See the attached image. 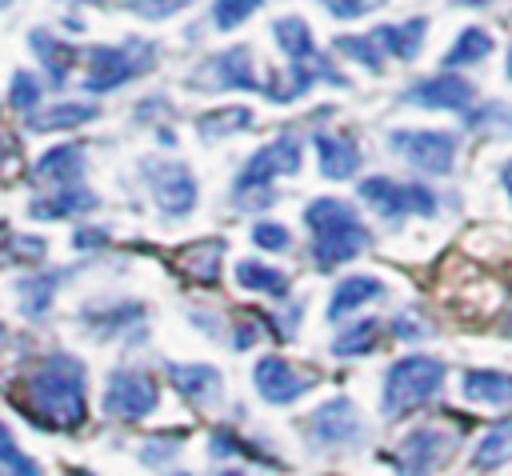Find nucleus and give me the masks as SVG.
Returning a JSON list of instances; mask_svg holds the SVG:
<instances>
[{
	"mask_svg": "<svg viewBox=\"0 0 512 476\" xmlns=\"http://www.w3.org/2000/svg\"><path fill=\"white\" fill-rule=\"evenodd\" d=\"M168 376L196 404H208V400L220 396V372L208 368V364H168Z\"/></svg>",
	"mask_w": 512,
	"mask_h": 476,
	"instance_id": "obj_16",
	"label": "nucleus"
},
{
	"mask_svg": "<svg viewBox=\"0 0 512 476\" xmlns=\"http://www.w3.org/2000/svg\"><path fill=\"white\" fill-rule=\"evenodd\" d=\"M36 100H40L36 76H32V72H16V76H12V88H8V104L20 108V112H28V108H36Z\"/></svg>",
	"mask_w": 512,
	"mask_h": 476,
	"instance_id": "obj_33",
	"label": "nucleus"
},
{
	"mask_svg": "<svg viewBox=\"0 0 512 476\" xmlns=\"http://www.w3.org/2000/svg\"><path fill=\"white\" fill-rule=\"evenodd\" d=\"M0 4H4V0H0Z\"/></svg>",
	"mask_w": 512,
	"mask_h": 476,
	"instance_id": "obj_42",
	"label": "nucleus"
},
{
	"mask_svg": "<svg viewBox=\"0 0 512 476\" xmlns=\"http://www.w3.org/2000/svg\"><path fill=\"white\" fill-rule=\"evenodd\" d=\"M336 52H344V56L360 60V64H364V68H372V72H380V68H384V52H380V44H376L372 36H336Z\"/></svg>",
	"mask_w": 512,
	"mask_h": 476,
	"instance_id": "obj_30",
	"label": "nucleus"
},
{
	"mask_svg": "<svg viewBox=\"0 0 512 476\" xmlns=\"http://www.w3.org/2000/svg\"><path fill=\"white\" fill-rule=\"evenodd\" d=\"M92 204H96L92 192H84V188H60L56 200L32 204V216H72V212H88Z\"/></svg>",
	"mask_w": 512,
	"mask_h": 476,
	"instance_id": "obj_27",
	"label": "nucleus"
},
{
	"mask_svg": "<svg viewBox=\"0 0 512 476\" xmlns=\"http://www.w3.org/2000/svg\"><path fill=\"white\" fill-rule=\"evenodd\" d=\"M452 448V436H444L440 428H416L404 444H400V472L404 476H428Z\"/></svg>",
	"mask_w": 512,
	"mask_h": 476,
	"instance_id": "obj_14",
	"label": "nucleus"
},
{
	"mask_svg": "<svg viewBox=\"0 0 512 476\" xmlns=\"http://www.w3.org/2000/svg\"><path fill=\"white\" fill-rule=\"evenodd\" d=\"M272 32H276V44L284 48L288 64H304V60L320 56V52H316V40H312V32H308V24H304L300 16H284V20H276Z\"/></svg>",
	"mask_w": 512,
	"mask_h": 476,
	"instance_id": "obj_21",
	"label": "nucleus"
},
{
	"mask_svg": "<svg viewBox=\"0 0 512 476\" xmlns=\"http://www.w3.org/2000/svg\"><path fill=\"white\" fill-rule=\"evenodd\" d=\"M304 220L312 228V260L316 268H336L368 248V228L352 212V204L336 196H320L304 208Z\"/></svg>",
	"mask_w": 512,
	"mask_h": 476,
	"instance_id": "obj_1",
	"label": "nucleus"
},
{
	"mask_svg": "<svg viewBox=\"0 0 512 476\" xmlns=\"http://www.w3.org/2000/svg\"><path fill=\"white\" fill-rule=\"evenodd\" d=\"M32 48H36L40 64L48 68V76H52L56 84H64V76H68V64H72V48H68L64 40L48 36L44 28H36V32H32Z\"/></svg>",
	"mask_w": 512,
	"mask_h": 476,
	"instance_id": "obj_25",
	"label": "nucleus"
},
{
	"mask_svg": "<svg viewBox=\"0 0 512 476\" xmlns=\"http://www.w3.org/2000/svg\"><path fill=\"white\" fill-rule=\"evenodd\" d=\"M388 144L412 168L436 172V176H444L452 168V160H456V136L444 132V128H396L388 136Z\"/></svg>",
	"mask_w": 512,
	"mask_h": 476,
	"instance_id": "obj_5",
	"label": "nucleus"
},
{
	"mask_svg": "<svg viewBox=\"0 0 512 476\" xmlns=\"http://www.w3.org/2000/svg\"><path fill=\"white\" fill-rule=\"evenodd\" d=\"M28 392H32V408L36 416L60 424V428H80L84 424V368L72 360V356H48L32 380H28Z\"/></svg>",
	"mask_w": 512,
	"mask_h": 476,
	"instance_id": "obj_2",
	"label": "nucleus"
},
{
	"mask_svg": "<svg viewBox=\"0 0 512 476\" xmlns=\"http://www.w3.org/2000/svg\"><path fill=\"white\" fill-rule=\"evenodd\" d=\"M444 384V360L436 356H404L388 368L384 376V412L388 416H404L408 408L432 400Z\"/></svg>",
	"mask_w": 512,
	"mask_h": 476,
	"instance_id": "obj_3",
	"label": "nucleus"
},
{
	"mask_svg": "<svg viewBox=\"0 0 512 476\" xmlns=\"http://www.w3.org/2000/svg\"><path fill=\"white\" fill-rule=\"evenodd\" d=\"M380 296H384V284H380L376 276H348V280L336 284L332 304H328V316L340 320L344 312H352V308H360V304H368V300H380Z\"/></svg>",
	"mask_w": 512,
	"mask_h": 476,
	"instance_id": "obj_19",
	"label": "nucleus"
},
{
	"mask_svg": "<svg viewBox=\"0 0 512 476\" xmlns=\"http://www.w3.org/2000/svg\"><path fill=\"white\" fill-rule=\"evenodd\" d=\"M148 180H152V192H156V204L168 212V216H184L192 204H196V180L184 164L176 160H164L156 168H148Z\"/></svg>",
	"mask_w": 512,
	"mask_h": 476,
	"instance_id": "obj_12",
	"label": "nucleus"
},
{
	"mask_svg": "<svg viewBox=\"0 0 512 476\" xmlns=\"http://www.w3.org/2000/svg\"><path fill=\"white\" fill-rule=\"evenodd\" d=\"M312 144H316L320 172H324L328 180H348V176H356V168H360V148H356L352 136H340V132H316Z\"/></svg>",
	"mask_w": 512,
	"mask_h": 476,
	"instance_id": "obj_15",
	"label": "nucleus"
},
{
	"mask_svg": "<svg viewBox=\"0 0 512 476\" xmlns=\"http://www.w3.org/2000/svg\"><path fill=\"white\" fill-rule=\"evenodd\" d=\"M296 168H300V144H296V136H280L244 164V172L236 180V192L244 196L252 188H264L272 176H284V172H296Z\"/></svg>",
	"mask_w": 512,
	"mask_h": 476,
	"instance_id": "obj_9",
	"label": "nucleus"
},
{
	"mask_svg": "<svg viewBox=\"0 0 512 476\" xmlns=\"http://www.w3.org/2000/svg\"><path fill=\"white\" fill-rule=\"evenodd\" d=\"M460 392L476 404H512V376L504 372H488V368H472L460 380Z\"/></svg>",
	"mask_w": 512,
	"mask_h": 476,
	"instance_id": "obj_18",
	"label": "nucleus"
},
{
	"mask_svg": "<svg viewBox=\"0 0 512 476\" xmlns=\"http://www.w3.org/2000/svg\"><path fill=\"white\" fill-rule=\"evenodd\" d=\"M224 476H240V472H224Z\"/></svg>",
	"mask_w": 512,
	"mask_h": 476,
	"instance_id": "obj_41",
	"label": "nucleus"
},
{
	"mask_svg": "<svg viewBox=\"0 0 512 476\" xmlns=\"http://www.w3.org/2000/svg\"><path fill=\"white\" fill-rule=\"evenodd\" d=\"M160 404V388L152 376L136 368H120L104 388V412L116 420H140Z\"/></svg>",
	"mask_w": 512,
	"mask_h": 476,
	"instance_id": "obj_6",
	"label": "nucleus"
},
{
	"mask_svg": "<svg viewBox=\"0 0 512 476\" xmlns=\"http://www.w3.org/2000/svg\"><path fill=\"white\" fill-rule=\"evenodd\" d=\"M80 172H84V152H80V144H60V148L44 152L40 164H36V176H40V180H56V184H76Z\"/></svg>",
	"mask_w": 512,
	"mask_h": 476,
	"instance_id": "obj_20",
	"label": "nucleus"
},
{
	"mask_svg": "<svg viewBox=\"0 0 512 476\" xmlns=\"http://www.w3.org/2000/svg\"><path fill=\"white\" fill-rule=\"evenodd\" d=\"M252 244H256V248H268V252H284V248L292 244V236H288L284 224L260 220V224H252Z\"/></svg>",
	"mask_w": 512,
	"mask_h": 476,
	"instance_id": "obj_35",
	"label": "nucleus"
},
{
	"mask_svg": "<svg viewBox=\"0 0 512 476\" xmlns=\"http://www.w3.org/2000/svg\"><path fill=\"white\" fill-rule=\"evenodd\" d=\"M376 336H380V320H356L348 332H340L336 336V356H364L372 344H376Z\"/></svg>",
	"mask_w": 512,
	"mask_h": 476,
	"instance_id": "obj_29",
	"label": "nucleus"
},
{
	"mask_svg": "<svg viewBox=\"0 0 512 476\" xmlns=\"http://www.w3.org/2000/svg\"><path fill=\"white\" fill-rule=\"evenodd\" d=\"M360 196L380 212V216H408V212H420V216H432L436 212V196L420 184H396L388 176H372L360 184Z\"/></svg>",
	"mask_w": 512,
	"mask_h": 476,
	"instance_id": "obj_7",
	"label": "nucleus"
},
{
	"mask_svg": "<svg viewBox=\"0 0 512 476\" xmlns=\"http://www.w3.org/2000/svg\"><path fill=\"white\" fill-rule=\"evenodd\" d=\"M152 44L148 40H124V44H104V48H96L92 52V72H88V80H84V88L88 92H112V88H120V84H128V80H136L140 72H148L152 68Z\"/></svg>",
	"mask_w": 512,
	"mask_h": 476,
	"instance_id": "obj_4",
	"label": "nucleus"
},
{
	"mask_svg": "<svg viewBox=\"0 0 512 476\" xmlns=\"http://www.w3.org/2000/svg\"><path fill=\"white\" fill-rule=\"evenodd\" d=\"M252 124V112L248 108H216L208 116H200V132L204 136H224L232 128H248Z\"/></svg>",
	"mask_w": 512,
	"mask_h": 476,
	"instance_id": "obj_31",
	"label": "nucleus"
},
{
	"mask_svg": "<svg viewBox=\"0 0 512 476\" xmlns=\"http://www.w3.org/2000/svg\"><path fill=\"white\" fill-rule=\"evenodd\" d=\"M460 4H464V8H488L492 0H460Z\"/></svg>",
	"mask_w": 512,
	"mask_h": 476,
	"instance_id": "obj_39",
	"label": "nucleus"
},
{
	"mask_svg": "<svg viewBox=\"0 0 512 476\" xmlns=\"http://www.w3.org/2000/svg\"><path fill=\"white\" fill-rule=\"evenodd\" d=\"M332 16H340V20H352V16H360V12H368L372 8V0H320Z\"/></svg>",
	"mask_w": 512,
	"mask_h": 476,
	"instance_id": "obj_37",
	"label": "nucleus"
},
{
	"mask_svg": "<svg viewBox=\"0 0 512 476\" xmlns=\"http://www.w3.org/2000/svg\"><path fill=\"white\" fill-rule=\"evenodd\" d=\"M492 52V36L484 28H464L456 36V44L444 52V68H460V64H476Z\"/></svg>",
	"mask_w": 512,
	"mask_h": 476,
	"instance_id": "obj_24",
	"label": "nucleus"
},
{
	"mask_svg": "<svg viewBox=\"0 0 512 476\" xmlns=\"http://www.w3.org/2000/svg\"><path fill=\"white\" fill-rule=\"evenodd\" d=\"M188 84H196V88H244V92H264V80L256 76V68H252V52L248 48H228V52H216V56H208L204 64H200V72L188 80Z\"/></svg>",
	"mask_w": 512,
	"mask_h": 476,
	"instance_id": "obj_8",
	"label": "nucleus"
},
{
	"mask_svg": "<svg viewBox=\"0 0 512 476\" xmlns=\"http://www.w3.org/2000/svg\"><path fill=\"white\" fill-rule=\"evenodd\" d=\"M260 8V0H216L212 4V20H216V28H236V24H244L252 12Z\"/></svg>",
	"mask_w": 512,
	"mask_h": 476,
	"instance_id": "obj_32",
	"label": "nucleus"
},
{
	"mask_svg": "<svg viewBox=\"0 0 512 476\" xmlns=\"http://www.w3.org/2000/svg\"><path fill=\"white\" fill-rule=\"evenodd\" d=\"M312 436L324 444V448H344V444H352V440H360V416H356V408H352V400H344V396H336V400H328V404H320L316 412H312Z\"/></svg>",
	"mask_w": 512,
	"mask_h": 476,
	"instance_id": "obj_13",
	"label": "nucleus"
},
{
	"mask_svg": "<svg viewBox=\"0 0 512 476\" xmlns=\"http://www.w3.org/2000/svg\"><path fill=\"white\" fill-rule=\"evenodd\" d=\"M236 280L248 288V292H268V296H288V276L268 268V264H256V260H240L236 264Z\"/></svg>",
	"mask_w": 512,
	"mask_h": 476,
	"instance_id": "obj_23",
	"label": "nucleus"
},
{
	"mask_svg": "<svg viewBox=\"0 0 512 476\" xmlns=\"http://www.w3.org/2000/svg\"><path fill=\"white\" fill-rule=\"evenodd\" d=\"M424 20L416 16V20H404V24H384V28H376L372 32V40L380 44V52H392V56H400V60H416V52L424 48Z\"/></svg>",
	"mask_w": 512,
	"mask_h": 476,
	"instance_id": "obj_17",
	"label": "nucleus"
},
{
	"mask_svg": "<svg viewBox=\"0 0 512 476\" xmlns=\"http://www.w3.org/2000/svg\"><path fill=\"white\" fill-rule=\"evenodd\" d=\"M504 460H512V420H508V424H496V428L476 444V456H472L476 468H496V464H504Z\"/></svg>",
	"mask_w": 512,
	"mask_h": 476,
	"instance_id": "obj_26",
	"label": "nucleus"
},
{
	"mask_svg": "<svg viewBox=\"0 0 512 476\" xmlns=\"http://www.w3.org/2000/svg\"><path fill=\"white\" fill-rule=\"evenodd\" d=\"M472 96H476V88L464 76H456V72H436V76H428V80H420V84H412L404 92L408 104L444 108V112H468L472 108Z\"/></svg>",
	"mask_w": 512,
	"mask_h": 476,
	"instance_id": "obj_10",
	"label": "nucleus"
},
{
	"mask_svg": "<svg viewBox=\"0 0 512 476\" xmlns=\"http://www.w3.org/2000/svg\"><path fill=\"white\" fill-rule=\"evenodd\" d=\"M500 184H504L508 196H512V160H504V168H500Z\"/></svg>",
	"mask_w": 512,
	"mask_h": 476,
	"instance_id": "obj_38",
	"label": "nucleus"
},
{
	"mask_svg": "<svg viewBox=\"0 0 512 476\" xmlns=\"http://www.w3.org/2000/svg\"><path fill=\"white\" fill-rule=\"evenodd\" d=\"M92 116H96L92 104H52L44 112H32L28 116V128H36V132H60V128H76V124H84Z\"/></svg>",
	"mask_w": 512,
	"mask_h": 476,
	"instance_id": "obj_22",
	"label": "nucleus"
},
{
	"mask_svg": "<svg viewBox=\"0 0 512 476\" xmlns=\"http://www.w3.org/2000/svg\"><path fill=\"white\" fill-rule=\"evenodd\" d=\"M0 464H4L12 476H40V472H36V464H32V460L12 444V436L4 432V424H0Z\"/></svg>",
	"mask_w": 512,
	"mask_h": 476,
	"instance_id": "obj_34",
	"label": "nucleus"
},
{
	"mask_svg": "<svg viewBox=\"0 0 512 476\" xmlns=\"http://www.w3.org/2000/svg\"><path fill=\"white\" fill-rule=\"evenodd\" d=\"M192 0H128V8L136 12V16H144V20H164V16H176V12H184Z\"/></svg>",
	"mask_w": 512,
	"mask_h": 476,
	"instance_id": "obj_36",
	"label": "nucleus"
},
{
	"mask_svg": "<svg viewBox=\"0 0 512 476\" xmlns=\"http://www.w3.org/2000/svg\"><path fill=\"white\" fill-rule=\"evenodd\" d=\"M252 384H256V392H260L268 404H288V400L304 396L312 380H308L304 372H296L284 356H264V360H256V368H252Z\"/></svg>",
	"mask_w": 512,
	"mask_h": 476,
	"instance_id": "obj_11",
	"label": "nucleus"
},
{
	"mask_svg": "<svg viewBox=\"0 0 512 476\" xmlns=\"http://www.w3.org/2000/svg\"><path fill=\"white\" fill-rule=\"evenodd\" d=\"M220 256H224V244L220 240H204V244H192L184 252V268L192 272V280H216Z\"/></svg>",
	"mask_w": 512,
	"mask_h": 476,
	"instance_id": "obj_28",
	"label": "nucleus"
},
{
	"mask_svg": "<svg viewBox=\"0 0 512 476\" xmlns=\"http://www.w3.org/2000/svg\"><path fill=\"white\" fill-rule=\"evenodd\" d=\"M508 80H512V48H508Z\"/></svg>",
	"mask_w": 512,
	"mask_h": 476,
	"instance_id": "obj_40",
	"label": "nucleus"
}]
</instances>
